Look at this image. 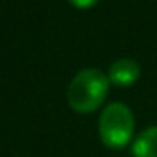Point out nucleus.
<instances>
[{
  "instance_id": "nucleus-4",
  "label": "nucleus",
  "mask_w": 157,
  "mask_h": 157,
  "mask_svg": "<svg viewBox=\"0 0 157 157\" xmlns=\"http://www.w3.org/2000/svg\"><path fill=\"white\" fill-rule=\"evenodd\" d=\"M131 155L133 157H157V126H148L133 139Z\"/></svg>"
},
{
  "instance_id": "nucleus-2",
  "label": "nucleus",
  "mask_w": 157,
  "mask_h": 157,
  "mask_svg": "<svg viewBox=\"0 0 157 157\" xmlns=\"http://www.w3.org/2000/svg\"><path fill=\"white\" fill-rule=\"evenodd\" d=\"M98 135L105 148L122 150L135 135V115L122 102L107 104L98 117Z\"/></svg>"
},
{
  "instance_id": "nucleus-1",
  "label": "nucleus",
  "mask_w": 157,
  "mask_h": 157,
  "mask_svg": "<svg viewBox=\"0 0 157 157\" xmlns=\"http://www.w3.org/2000/svg\"><path fill=\"white\" fill-rule=\"evenodd\" d=\"M109 78L98 68H82L76 72L67 87V102L80 115L94 113L102 107L109 94Z\"/></svg>"
},
{
  "instance_id": "nucleus-5",
  "label": "nucleus",
  "mask_w": 157,
  "mask_h": 157,
  "mask_svg": "<svg viewBox=\"0 0 157 157\" xmlns=\"http://www.w3.org/2000/svg\"><path fill=\"white\" fill-rule=\"evenodd\" d=\"M68 2L74 8H78V10H89V8H93L98 2V0H68Z\"/></svg>"
},
{
  "instance_id": "nucleus-3",
  "label": "nucleus",
  "mask_w": 157,
  "mask_h": 157,
  "mask_svg": "<svg viewBox=\"0 0 157 157\" xmlns=\"http://www.w3.org/2000/svg\"><path fill=\"white\" fill-rule=\"evenodd\" d=\"M109 83L115 87H131L140 78V65L131 57H122L111 63L107 70Z\"/></svg>"
}]
</instances>
